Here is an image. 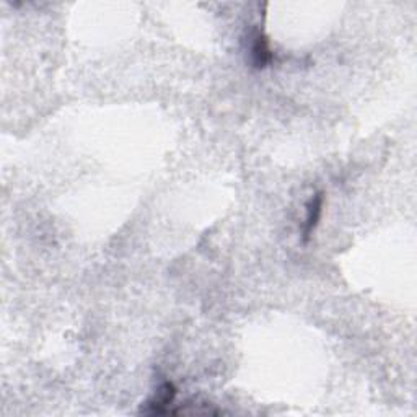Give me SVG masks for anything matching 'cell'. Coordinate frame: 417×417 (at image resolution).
Wrapping results in <instances>:
<instances>
[{
    "label": "cell",
    "instance_id": "obj_1",
    "mask_svg": "<svg viewBox=\"0 0 417 417\" xmlns=\"http://www.w3.org/2000/svg\"><path fill=\"white\" fill-rule=\"evenodd\" d=\"M176 396V388L171 382H165L160 386V390L157 391V396L152 401H148L147 405L142 407L144 414L148 416H165L170 414V405Z\"/></svg>",
    "mask_w": 417,
    "mask_h": 417
},
{
    "label": "cell",
    "instance_id": "obj_2",
    "mask_svg": "<svg viewBox=\"0 0 417 417\" xmlns=\"http://www.w3.org/2000/svg\"><path fill=\"white\" fill-rule=\"evenodd\" d=\"M274 59V54L271 53L269 43L266 40V36L261 31H256L253 35L251 43V62L256 69H264L271 60Z\"/></svg>",
    "mask_w": 417,
    "mask_h": 417
},
{
    "label": "cell",
    "instance_id": "obj_3",
    "mask_svg": "<svg viewBox=\"0 0 417 417\" xmlns=\"http://www.w3.org/2000/svg\"><path fill=\"white\" fill-rule=\"evenodd\" d=\"M323 203H325V198H323L321 193H318L313 196L310 199V203L307 205V219L305 223H303V240H308L312 235V232L315 230L318 222H320L321 212H323Z\"/></svg>",
    "mask_w": 417,
    "mask_h": 417
}]
</instances>
